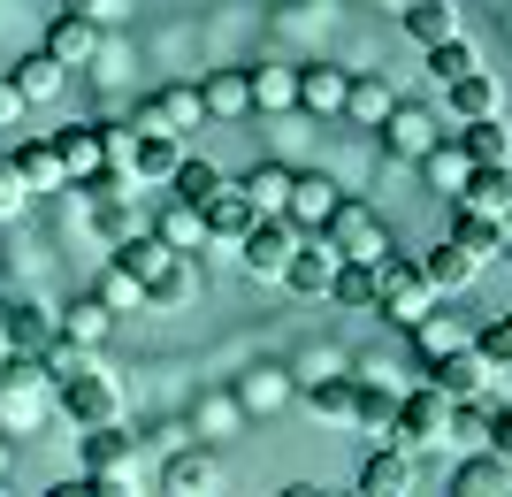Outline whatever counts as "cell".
<instances>
[{
	"mask_svg": "<svg viewBox=\"0 0 512 497\" xmlns=\"http://www.w3.org/2000/svg\"><path fill=\"white\" fill-rule=\"evenodd\" d=\"M54 413L77 421V436L85 429H115V421H123V390H115V375H100L92 360H77V368L54 383Z\"/></svg>",
	"mask_w": 512,
	"mask_h": 497,
	"instance_id": "1",
	"label": "cell"
},
{
	"mask_svg": "<svg viewBox=\"0 0 512 497\" xmlns=\"http://www.w3.org/2000/svg\"><path fill=\"white\" fill-rule=\"evenodd\" d=\"M321 238H329V253L352 260V268H375V260L398 253V238H390V222L367 207V199H337V215L321 222Z\"/></svg>",
	"mask_w": 512,
	"mask_h": 497,
	"instance_id": "2",
	"label": "cell"
},
{
	"mask_svg": "<svg viewBox=\"0 0 512 497\" xmlns=\"http://www.w3.org/2000/svg\"><path fill=\"white\" fill-rule=\"evenodd\" d=\"M444 429H451V398H436V390H398V413H390V452H406V459H421V452H444Z\"/></svg>",
	"mask_w": 512,
	"mask_h": 497,
	"instance_id": "3",
	"label": "cell"
},
{
	"mask_svg": "<svg viewBox=\"0 0 512 497\" xmlns=\"http://www.w3.org/2000/svg\"><path fill=\"white\" fill-rule=\"evenodd\" d=\"M436 306V291H428V276H421V260H406V253H390V260H375V314L383 322H398V329H413Z\"/></svg>",
	"mask_w": 512,
	"mask_h": 497,
	"instance_id": "4",
	"label": "cell"
},
{
	"mask_svg": "<svg viewBox=\"0 0 512 497\" xmlns=\"http://www.w3.org/2000/svg\"><path fill=\"white\" fill-rule=\"evenodd\" d=\"M291 253H299V230H291L283 215H260L253 230L237 238V260H245V276H260V283H283Z\"/></svg>",
	"mask_w": 512,
	"mask_h": 497,
	"instance_id": "5",
	"label": "cell"
},
{
	"mask_svg": "<svg viewBox=\"0 0 512 497\" xmlns=\"http://www.w3.org/2000/svg\"><path fill=\"white\" fill-rule=\"evenodd\" d=\"M375 130H383V146L398 153V161H421V153L436 146V138H451V130H444V115H436V108H421V100H390V115H383Z\"/></svg>",
	"mask_w": 512,
	"mask_h": 497,
	"instance_id": "6",
	"label": "cell"
},
{
	"mask_svg": "<svg viewBox=\"0 0 512 497\" xmlns=\"http://www.w3.org/2000/svg\"><path fill=\"white\" fill-rule=\"evenodd\" d=\"M0 352H16V360H46V352H54V314L0 291Z\"/></svg>",
	"mask_w": 512,
	"mask_h": 497,
	"instance_id": "7",
	"label": "cell"
},
{
	"mask_svg": "<svg viewBox=\"0 0 512 497\" xmlns=\"http://www.w3.org/2000/svg\"><path fill=\"white\" fill-rule=\"evenodd\" d=\"M490 360H482V352L474 345H459V352H444V360H428V390H436V398H451V406H467V398H482V390H490Z\"/></svg>",
	"mask_w": 512,
	"mask_h": 497,
	"instance_id": "8",
	"label": "cell"
},
{
	"mask_svg": "<svg viewBox=\"0 0 512 497\" xmlns=\"http://www.w3.org/2000/svg\"><path fill=\"white\" fill-rule=\"evenodd\" d=\"M130 459H138V436L115 421V429H85V444H77V467H85V482H123Z\"/></svg>",
	"mask_w": 512,
	"mask_h": 497,
	"instance_id": "9",
	"label": "cell"
},
{
	"mask_svg": "<svg viewBox=\"0 0 512 497\" xmlns=\"http://www.w3.org/2000/svg\"><path fill=\"white\" fill-rule=\"evenodd\" d=\"M161 490L169 497H214L222 490V459H214L207 444H176L169 467H161Z\"/></svg>",
	"mask_w": 512,
	"mask_h": 497,
	"instance_id": "10",
	"label": "cell"
},
{
	"mask_svg": "<svg viewBox=\"0 0 512 497\" xmlns=\"http://www.w3.org/2000/svg\"><path fill=\"white\" fill-rule=\"evenodd\" d=\"M337 184H329V176H299L291 169V199H283V222H291V230H299V238H321V222L337 215Z\"/></svg>",
	"mask_w": 512,
	"mask_h": 497,
	"instance_id": "11",
	"label": "cell"
},
{
	"mask_svg": "<svg viewBox=\"0 0 512 497\" xmlns=\"http://www.w3.org/2000/svg\"><path fill=\"white\" fill-rule=\"evenodd\" d=\"M199 123V85H161V92H146V100H138V123L130 130H192Z\"/></svg>",
	"mask_w": 512,
	"mask_h": 497,
	"instance_id": "12",
	"label": "cell"
},
{
	"mask_svg": "<svg viewBox=\"0 0 512 497\" xmlns=\"http://www.w3.org/2000/svg\"><path fill=\"white\" fill-rule=\"evenodd\" d=\"M329 276H337L329 238H299V253H291V268H283V291H299V299H329Z\"/></svg>",
	"mask_w": 512,
	"mask_h": 497,
	"instance_id": "13",
	"label": "cell"
},
{
	"mask_svg": "<svg viewBox=\"0 0 512 497\" xmlns=\"http://www.w3.org/2000/svg\"><path fill=\"white\" fill-rule=\"evenodd\" d=\"M451 138H459V153H467L474 169H512V123H505V115H482V123H459Z\"/></svg>",
	"mask_w": 512,
	"mask_h": 497,
	"instance_id": "14",
	"label": "cell"
},
{
	"mask_svg": "<svg viewBox=\"0 0 512 497\" xmlns=\"http://www.w3.org/2000/svg\"><path fill=\"white\" fill-rule=\"evenodd\" d=\"M406 16V39L421 46H444V39H467V23H459V0H413V8H398Z\"/></svg>",
	"mask_w": 512,
	"mask_h": 497,
	"instance_id": "15",
	"label": "cell"
},
{
	"mask_svg": "<svg viewBox=\"0 0 512 497\" xmlns=\"http://www.w3.org/2000/svg\"><path fill=\"white\" fill-rule=\"evenodd\" d=\"M406 337H413V360H421V368H428V360H444V352H459V345H474V329L459 322V314H444V306H428Z\"/></svg>",
	"mask_w": 512,
	"mask_h": 497,
	"instance_id": "16",
	"label": "cell"
},
{
	"mask_svg": "<svg viewBox=\"0 0 512 497\" xmlns=\"http://www.w3.org/2000/svg\"><path fill=\"white\" fill-rule=\"evenodd\" d=\"M352 497H413V459L390 452V444H375V452L360 459V490Z\"/></svg>",
	"mask_w": 512,
	"mask_h": 497,
	"instance_id": "17",
	"label": "cell"
},
{
	"mask_svg": "<svg viewBox=\"0 0 512 497\" xmlns=\"http://www.w3.org/2000/svg\"><path fill=\"white\" fill-rule=\"evenodd\" d=\"M390 413H398V390H390V383H360V375H352V413H344V429H360L367 444H383Z\"/></svg>",
	"mask_w": 512,
	"mask_h": 497,
	"instance_id": "18",
	"label": "cell"
},
{
	"mask_svg": "<svg viewBox=\"0 0 512 497\" xmlns=\"http://www.w3.org/2000/svg\"><path fill=\"white\" fill-rule=\"evenodd\" d=\"M54 161H62V176H100L107 169V146H100V123H69V130H54Z\"/></svg>",
	"mask_w": 512,
	"mask_h": 497,
	"instance_id": "19",
	"label": "cell"
},
{
	"mask_svg": "<svg viewBox=\"0 0 512 497\" xmlns=\"http://www.w3.org/2000/svg\"><path fill=\"white\" fill-rule=\"evenodd\" d=\"M199 115H214V123H237V115H253L245 69H207V77H199Z\"/></svg>",
	"mask_w": 512,
	"mask_h": 497,
	"instance_id": "20",
	"label": "cell"
},
{
	"mask_svg": "<svg viewBox=\"0 0 512 497\" xmlns=\"http://www.w3.org/2000/svg\"><path fill=\"white\" fill-rule=\"evenodd\" d=\"M230 192H245L253 215H283V199H291V169H283V161H253L245 176H230Z\"/></svg>",
	"mask_w": 512,
	"mask_h": 497,
	"instance_id": "21",
	"label": "cell"
},
{
	"mask_svg": "<svg viewBox=\"0 0 512 497\" xmlns=\"http://www.w3.org/2000/svg\"><path fill=\"white\" fill-rule=\"evenodd\" d=\"M451 207H467V215H482V222H505L512 215V169H474L467 192L451 199Z\"/></svg>",
	"mask_w": 512,
	"mask_h": 497,
	"instance_id": "22",
	"label": "cell"
},
{
	"mask_svg": "<svg viewBox=\"0 0 512 497\" xmlns=\"http://www.w3.org/2000/svg\"><path fill=\"white\" fill-rule=\"evenodd\" d=\"M46 54L62 69H85L92 54H100V23H85V16H54L46 23Z\"/></svg>",
	"mask_w": 512,
	"mask_h": 497,
	"instance_id": "23",
	"label": "cell"
},
{
	"mask_svg": "<svg viewBox=\"0 0 512 497\" xmlns=\"http://www.w3.org/2000/svg\"><path fill=\"white\" fill-rule=\"evenodd\" d=\"M8 85L23 92V108H46V100H54V92L69 85V69H62V62H54V54L39 46V54H23V62L8 69Z\"/></svg>",
	"mask_w": 512,
	"mask_h": 497,
	"instance_id": "24",
	"label": "cell"
},
{
	"mask_svg": "<svg viewBox=\"0 0 512 497\" xmlns=\"http://www.w3.org/2000/svg\"><path fill=\"white\" fill-rule=\"evenodd\" d=\"M107 329H115V314H107L100 299H69L62 314H54V337H62V345H77V352H92Z\"/></svg>",
	"mask_w": 512,
	"mask_h": 497,
	"instance_id": "25",
	"label": "cell"
},
{
	"mask_svg": "<svg viewBox=\"0 0 512 497\" xmlns=\"http://www.w3.org/2000/svg\"><path fill=\"white\" fill-rule=\"evenodd\" d=\"M176 161H184V146H176L169 130H138V138H130V176H146V184H169Z\"/></svg>",
	"mask_w": 512,
	"mask_h": 497,
	"instance_id": "26",
	"label": "cell"
},
{
	"mask_svg": "<svg viewBox=\"0 0 512 497\" xmlns=\"http://www.w3.org/2000/svg\"><path fill=\"white\" fill-rule=\"evenodd\" d=\"M451 497H512V467L490 452H467L459 475H451Z\"/></svg>",
	"mask_w": 512,
	"mask_h": 497,
	"instance_id": "27",
	"label": "cell"
},
{
	"mask_svg": "<svg viewBox=\"0 0 512 497\" xmlns=\"http://www.w3.org/2000/svg\"><path fill=\"white\" fill-rule=\"evenodd\" d=\"M451 245H459L474 268H490V260L505 253V222H482V215H467V207H451Z\"/></svg>",
	"mask_w": 512,
	"mask_h": 497,
	"instance_id": "28",
	"label": "cell"
},
{
	"mask_svg": "<svg viewBox=\"0 0 512 497\" xmlns=\"http://www.w3.org/2000/svg\"><path fill=\"white\" fill-rule=\"evenodd\" d=\"M421 276H428V291H436V299H451V291H467L482 268H474L451 238H436V245H428V260H421Z\"/></svg>",
	"mask_w": 512,
	"mask_h": 497,
	"instance_id": "29",
	"label": "cell"
},
{
	"mask_svg": "<svg viewBox=\"0 0 512 497\" xmlns=\"http://www.w3.org/2000/svg\"><path fill=\"white\" fill-rule=\"evenodd\" d=\"M253 222H260V215L245 207V192H230V184H222V192L199 207V230H207V238H222V245H237L245 230H253Z\"/></svg>",
	"mask_w": 512,
	"mask_h": 497,
	"instance_id": "30",
	"label": "cell"
},
{
	"mask_svg": "<svg viewBox=\"0 0 512 497\" xmlns=\"http://www.w3.org/2000/svg\"><path fill=\"white\" fill-rule=\"evenodd\" d=\"M444 108L459 115V123H482V115H497V77H490V69L451 77V85H444Z\"/></svg>",
	"mask_w": 512,
	"mask_h": 497,
	"instance_id": "31",
	"label": "cell"
},
{
	"mask_svg": "<svg viewBox=\"0 0 512 497\" xmlns=\"http://www.w3.org/2000/svg\"><path fill=\"white\" fill-rule=\"evenodd\" d=\"M421 176H428L444 199H459V192H467V176H474V161L459 153V138H436V146L421 153Z\"/></svg>",
	"mask_w": 512,
	"mask_h": 497,
	"instance_id": "32",
	"label": "cell"
},
{
	"mask_svg": "<svg viewBox=\"0 0 512 497\" xmlns=\"http://www.w3.org/2000/svg\"><path fill=\"white\" fill-rule=\"evenodd\" d=\"M199 291V268H192V253H169V268L161 276H146V306H161V314H176V306Z\"/></svg>",
	"mask_w": 512,
	"mask_h": 497,
	"instance_id": "33",
	"label": "cell"
},
{
	"mask_svg": "<svg viewBox=\"0 0 512 497\" xmlns=\"http://www.w3.org/2000/svg\"><path fill=\"white\" fill-rule=\"evenodd\" d=\"M245 92H253L260 115H291L299 108V69H245Z\"/></svg>",
	"mask_w": 512,
	"mask_h": 497,
	"instance_id": "34",
	"label": "cell"
},
{
	"mask_svg": "<svg viewBox=\"0 0 512 497\" xmlns=\"http://www.w3.org/2000/svg\"><path fill=\"white\" fill-rule=\"evenodd\" d=\"M390 100H398V92H390L383 77H367V69H344V115H352V123H383Z\"/></svg>",
	"mask_w": 512,
	"mask_h": 497,
	"instance_id": "35",
	"label": "cell"
},
{
	"mask_svg": "<svg viewBox=\"0 0 512 497\" xmlns=\"http://www.w3.org/2000/svg\"><path fill=\"white\" fill-rule=\"evenodd\" d=\"M115 268H123V276H138V291H146V276H161V268H169V245L153 238V230H130V238L115 245Z\"/></svg>",
	"mask_w": 512,
	"mask_h": 497,
	"instance_id": "36",
	"label": "cell"
},
{
	"mask_svg": "<svg viewBox=\"0 0 512 497\" xmlns=\"http://www.w3.org/2000/svg\"><path fill=\"white\" fill-rule=\"evenodd\" d=\"M222 184H230V176L214 169V161H192V153H184V161H176V176H169V199H184V207H207Z\"/></svg>",
	"mask_w": 512,
	"mask_h": 497,
	"instance_id": "37",
	"label": "cell"
},
{
	"mask_svg": "<svg viewBox=\"0 0 512 497\" xmlns=\"http://www.w3.org/2000/svg\"><path fill=\"white\" fill-rule=\"evenodd\" d=\"M153 238L169 245V253H199V238H207V230H199V207H184V199H169V207L153 215Z\"/></svg>",
	"mask_w": 512,
	"mask_h": 497,
	"instance_id": "38",
	"label": "cell"
},
{
	"mask_svg": "<svg viewBox=\"0 0 512 497\" xmlns=\"http://www.w3.org/2000/svg\"><path fill=\"white\" fill-rule=\"evenodd\" d=\"M299 108L306 115H344V69H299Z\"/></svg>",
	"mask_w": 512,
	"mask_h": 497,
	"instance_id": "39",
	"label": "cell"
},
{
	"mask_svg": "<svg viewBox=\"0 0 512 497\" xmlns=\"http://www.w3.org/2000/svg\"><path fill=\"white\" fill-rule=\"evenodd\" d=\"M444 444H451V452H482V444H490V398H467V406H451Z\"/></svg>",
	"mask_w": 512,
	"mask_h": 497,
	"instance_id": "40",
	"label": "cell"
},
{
	"mask_svg": "<svg viewBox=\"0 0 512 497\" xmlns=\"http://www.w3.org/2000/svg\"><path fill=\"white\" fill-rule=\"evenodd\" d=\"M329 299H337L344 314H375V268H352V260H337V276H329Z\"/></svg>",
	"mask_w": 512,
	"mask_h": 497,
	"instance_id": "41",
	"label": "cell"
},
{
	"mask_svg": "<svg viewBox=\"0 0 512 497\" xmlns=\"http://www.w3.org/2000/svg\"><path fill=\"white\" fill-rule=\"evenodd\" d=\"M16 169H23V184H31V192H54V184H62L54 138H23V146H16Z\"/></svg>",
	"mask_w": 512,
	"mask_h": 497,
	"instance_id": "42",
	"label": "cell"
},
{
	"mask_svg": "<svg viewBox=\"0 0 512 497\" xmlns=\"http://www.w3.org/2000/svg\"><path fill=\"white\" fill-rule=\"evenodd\" d=\"M306 406H314L321 421H344V413H352V375H314V383H306Z\"/></svg>",
	"mask_w": 512,
	"mask_h": 497,
	"instance_id": "43",
	"label": "cell"
},
{
	"mask_svg": "<svg viewBox=\"0 0 512 497\" xmlns=\"http://www.w3.org/2000/svg\"><path fill=\"white\" fill-rule=\"evenodd\" d=\"M467 69H482V54H474L467 39H444V46H428V77H436V85L467 77Z\"/></svg>",
	"mask_w": 512,
	"mask_h": 497,
	"instance_id": "44",
	"label": "cell"
},
{
	"mask_svg": "<svg viewBox=\"0 0 512 497\" xmlns=\"http://www.w3.org/2000/svg\"><path fill=\"white\" fill-rule=\"evenodd\" d=\"M92 299H100L107 314H138V306H146V291H138V276H123V268L107 260V276H100V291H92Z\"/></svg>",
	"mask_w": 512,
	"mask_h": 497,
	"instance_id": "45",
	"label": "cell"
},
{
	"mask_svg": "<svg viewBox=\"0 0 512 497\" xmlns=\"http://www.w3.org/2000/svg\"><path fill=\"white\" fill-rule=\"evenodd\" d=\"M474 352H482L490 368H512V314H497V322L474 329Z\"/></svg>",
	"mask_w": 512,
	"mask_h": 497,
	"instance_id": "46",
	"label": "cell"
},
{
	"mask_svg": "<svg viewBox=\"0 0 512 497\" xmlns=\"http://www.w3.org/2000/svg\"><path fill=\"white\" fill-rule=\"evenodd\" d=\"M23 207H31V184H23L16 153H0V215H23Z\"/></svg>",
	"mask_w": 512,
	"mask_h": 497,
	"instance_id": "47",
	"label": "cell"
},
{
	"mask_svg": "<svg viewBox=\"0 0 512 497\" xmlns=\"http://www.w3.org/2000/svg\"><path fill=\"white\" fill-rule=\"evenodd\" d=\"M283 398H291V390H283V375H276V368H260L253 383H245V406H253V413H276Z\"/></svg>",
	"mask_w": 512,
	"mask_h": 497,
	"instance_id": "48",
	"label": "cell"
},
{
	"mask_svg": "<svg viewBox=\"0 0 512 497\" xmlns=\"http://www.w3.org/2000/svg\"><path fill=\"white\" fill-rule=\"evenodd\" d=\"M62 16H85V23H100V31H107V23L130 16V0H62Z\"/></svg>",
	"mask_w": 512,
	"mask_h": 497,
	"instance_id": "49",
	"label": "cell"
},
{
	"mask_svg": "<svg viewBox=\"0 0 512 497\" xmlns=\"http://www.w3.org/2000/svg\"><path fill=\"white\" fill-rule=\"evenodd\" d=\"M482 452H490V459H505V467H512V406H505V413L490 406V444H482Z\"/></svg>",
	"mask_w": 512,
	"mask_h": 497,
	"instance_id": "50",
	"label": "cell"
},
{
	"mask_svg": "<svg viewBox=\"0 0 512 497\" xmlns=\"http://www.w3.org/2000/svg\"><path fill=\"white\" fill-rule=\"evenodd\" d=\"M16 123H23V92L0 77V130H16Z\"/></svg>",
	"mask_w": 512,
	"mask_h": 497,
	"instance_id": "51",
	"label": "cell"
},
{
	"mask_svg": "<svg viewBox=\"0 0 512 497\" xmlns=\"http://www.w3.org/2000/svg\"><path fill=\"white\" fill-rule=\"evenodd\" d=\"M85 497H130V482H85Z\"/></svg>",
	"mask_w": 512,
	"mask_h": 497,
	"instance_id": "52",
	"label": "cell"
},
{
	"mask_svg": "<svg viewBox=\"0 0 512 497\" xmlns=\"http://www.w3.org/2000/svg\"><path fill=\"white\" fill-rule=\"evenodd\" d=\"M46 497H85V475H77V482H54Z\"/></svg>",
	"mask_w": 512,
	"mask_h": 497,
	"instance_id": "53",
	"label": "cell"
},
{
	"mask_svg": "<svg viewBox=\"0 0 512 497\" xmlns=\"http://www.w3.org/2000/svg\"><path fill=\"white\" fill-rule=\"evenodd\" d=\"M276 497H329V490H314V482H291V490H276Z\"/></svg>",
	"mask_w": 512,
	"mask_h": 497,
	"instance_id": "54",
	"label": "cell"
},
{
	"mask_svg": "<svg viewBox=\"0 0 512 497\" xmlns=\"http://www.w3.org/2000/svg\"><path fill=\"white\" fill-rule=\"evenodd\" d=\"M0 475H8V436H0Z\"/></svg>",
	"mask_w": 512,
	"mask_h": 497,
	"instance_id": "55",
	"label": "cell"
},
{
	"mask_svg": "<svg viewBox=\"0 0 512 497\" xmlns=\"http://www.w3.org/2000/svg\"><path fill=\"white\" fill-rule=\"evenodd\" d=\"M0 368H8V352H0Z\"/></svg>",
	"mask_w": 512,
	"mask_h": 497,
	"instance_id": "56",
	"label": "cell"
},
{
	"mask_svg": "<svg viewBox=\"0 0 512 497\" xmlns=\"http://www.w3.org/2000/svg\"><path fill=\"white\" fill-rule=\"evenodd\" d=\"M0 497H8V482H0Z\"/></svg>",
	"mask_w": 512,
	"mask_h": 497,
	"instance_id": "57",
	"label": "cell"
},
{
	"mask_svg": "<svg viewBox=\"0 0 512 497\" xmlns=\"http://www.w3.org/2000/svg\"><path fill=\"white\" fill-rule=\"evenodd\" d=\"M398 8H413V0H398Z\"/></svg>",
	"mask_w": 512,
	"mask_h": 497,
	"instance_id": "58",
	"label": "cell"
}]
</instances>
